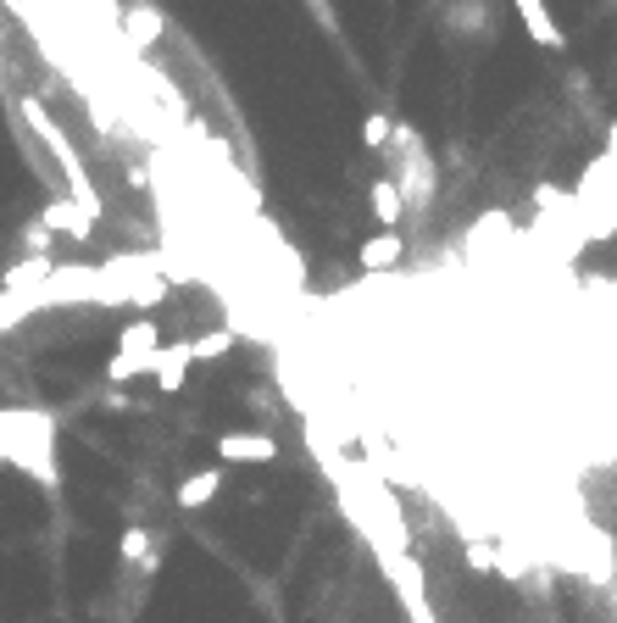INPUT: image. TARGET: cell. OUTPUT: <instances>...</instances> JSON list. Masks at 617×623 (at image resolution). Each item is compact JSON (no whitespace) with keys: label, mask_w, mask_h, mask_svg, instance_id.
<instances>
[{"label":"cell","mask_w":617,"mask_h":623,"mask_svg":"<svg viewBox=\"0 0 617 623\" xmlns=\"http://www.w3.org/2000/svg\"><path fill=\"white\" fill-rule=\"evenodd\" d=\"M23 123L34 128V139L45 151H51V162H56V173H67V196L89 212V217H101V196H95V184H89V173H84V162H78V151H73V139L62 134V123L45 112L34 95H23Z\"/></svg>","instance_id":"3957f363"},{"label":"cell","mask_w":617,"mask_h":623,"mask_svg":"<svg viewBox=\"0 0 617 623\" xmlns=\"http://www.w3.org/2000/svg\"><path fill=\"white\" fill-rule=\"evenodd\" d=\"M378 568H385V580H390V590H395V601H401V612H406L412 623H440V618H435V601H429V585H423V562H417L412 551L385 557Z\"/></svg>","instance_id":"5b68a950"},{"label":"cell","mask_w":617,"mask_h":623,"mask_svg":"<svg viewBox=\"0 0 617 623\" xmlns=\"http://www.w3.org/2000/svg\"><path fill=\"white\" fill-rule=\"evenodd\" d=\"M0 457H7L12 468H23L34 485H45V490L62 485L51 412H39V407H7V412H0Z\"/></svg>","instance_id":"7a4b0ae2"},{"label":"cell","mask_w":617,"mask_h":623,"mask_svg":"<svg viewBox=\"0 0 617 623\" xmlns=\"http://www.w3.org/2000/svg\"><path fill=\"white\" fill-rule=\"evenodd\" d=\"M512 12L524 17V28H529V39L540 45V51H562L567 45V34H562V23H556V12L545 7V0H512Z\"/></svg>","instance_id":"8992f818"},{"label":"cell","mask_w":617,"mask_h":623,"mask_svg":"<svg viewBox=\"0 0 617 623\" xmlns=\"http://www.w3.org/2000/svg\"><path fill=\"white\" fill-rule=\"evenodd\" d=\"M156 362H162V351H117V357H106V378L112 385H128L139 373H156Z\"/></svg>","instance_id":"9a60e30c"},{"label":"cell","mask_w":617,"mask_h":623,"mask_svg":"<svg viewBox=\"0 0 617 623\" xmlns=\"http://www.w3.org/2000/svg\"><path fill=\"white\" fill-rule=\"evenodd\" d=\"M606 151H617V117H612V128H606Z\"/></svg>","instance_id":"44dd1931"},{"label":"cell","mask_w":617,"mask_h":623,"mask_svg":"<svg viewBox=\"0 0 617 623\" xmlns=\"http://www.w3.org/2000/svg\"><path fill=\"white\" fill-rule=\"evenodd\" d=\"M117 351H162V334H156V317H134L117 328Z\"/></svg>","instance_id":"2e32d148"},{"label":"cell","mask_w":617,"mask_h":623,"mask_svg":"<svg viewBox=\"0 0 617 623\" xmlns=\"http://www.w3.org/2000/svg\"><path fill=\"white\" fill-rule=\"evenodd\" d=\"M217 457L223 462H273L278 446H273V435H256V428H228L217 440Z\"/></svg>","instance_id":"52a82bcc"},{"label":"cell","mask_w":617,"mask_h":623,"mask_svg":"<svg viewBox=\"0 0 617 623\" xmlns=\"http://www.w3.org/2000/svg\"><path fill=\"white\" fill-rule=\"evenodd\" d=\"M390 139H395V123H390L385 112H367V117H362V146H367V151H390Z\"/></svg>","instance_id":"d6986e66"},{"label":"cell","mask_w":617,"mask_h":623,"mask_svg":"<svg viewBox=\"0 0 617 623\" xmlns=\"http://www.w3.org/2000/svg\"><path fill=\"white\" fill-rule=\"evenodd\" d=\"M123 39L134 45V51L156 45V39H162V12H156V7H128V17H123Z\"/></svg>","instance_id":"5bb4252c"},{"label":"cell","mask_w":617,"mask_h":623,"mask_svg":"<svg viewBox=\"0 0 617 623\" xmlns=\"http://www.w3.org/2000/svg\"><path fill=\"white\" fill-rule=\"evenodd\" d=\"M467 562H473V568H501L495 546H484V540H473V546H467Z\"/></svg>","instance_id":"ffe728a7"},{"label":"cell","mask_w":617,"mask_h":623,"mask_svg":"<svg viewBox=\"0 0 617 623\" xmlns=\"http://www.w3.org/2000/svg\"><path fill=\"white\" fill-rule=\"evenodd\" d=\"M390 157H395V167H401L395 178H401V189H406V201H412V207H429V201H435V157H429V146H423V134L406 128V123H395Z\"/></svg>","instance_id":"277c9868"},{"label":"cell","mask_w":617,"mask_h":623,"mask_svg":"<svg viewBox=\"0 0 617 623\" xmlns=\"http://www.w3.org/2000/svg\"><path fill=\"white\" fill-rule=\"evenodd\" d=\"M217 490H223V473H217V468H201V473H189L184 485L173 490V501H178L184 512H201V507H206Z\"/></svg>","instance_id":"7c38bea8"},{"label":"cell","mask_w":617,"mask_h":623,"mask_svg":"<svg viewBox=\"0 0 617 623\" xmlns=\"http://www.w3.org/2000/svg\"><path fill=\"white\" fill-rule=\"evenodd\" d=\"M51 273H56V262L45 257V251H34V257H23L12 273H7V290H45V284H51Z\"/></svg>","instance_id":"4fadbf2b"},{"label":"cell","mask_w":617,"mask_h":623,"mask_svg":"<svg viewBox=\"0 0 617 623\" xmlns=\"http://www.w3.org/2000/svg\"><path fill=\"white\" fill-rule=\"evenodd\" d=\"M189 362H196V346H162V362H156V390L178 396L184 390V378H189Z\"/></svg>","instance_id":"8fae6325"},{"label":"cell","mask_w":617,"mask_h":623,"mask_svg":"<svg viewBox=\"0 0 617 623\" xmlns=\"http://www.w3.org/2000/svg\"><path fill=\"white\" fill-rule=\"evenodd\" d=\"M401 257H406V239H401L395 228H385V234H373L367 246L356 251V262H362L367 273H390V267H395Z\"/></svg>","instance_id":"30bf717a"},{"label":"cell","mask_w":617,"mask_h":623,"mask_svg":"<svg viewBox=\"0 0 617 623\" xmlns=\"http://www.w3.org/2000/svg\"><path fill=\"white\" fill-rule=\"evenodd\" d=\"M39 223H45V228H56V234H73V239H89V234H95V217H89L73 196L51 201V207L39 212Z\"/></svg>","instance_id":"9c48e42d"},{"label":"cell","mask_w":617,"mask_h":623,"mask_svg":"<svg viewBox=\"0 0 617 623\" xmlns=\"http://www.w3.org/2000/svg\"><path fill=\"white\" fill-rule=\"evenodd\" d=\"M328 478H335V496H340V512L356 523V535L373 546V557H401L412 551V523H406V507L401 496L378 478V468L367 462H345V457H328V446H317Z\"/></svg>","instance_id":"6da1fadb"},{"label":"cell","mask_w":617,"mask_h":623,"mask_svg":"<svg viewBox=\"0 0 617 623\" xmlns=\"http://www.w3.org/2000/svg\"><path fill=\"white\" fill-rule=\"evenodd\" d=\"M196 362H217V357H228L234 351V328H212V334H196Z\"/></svg>","instance_id":"ac0fdd59"},{"label":"cell","mask_w":617,"mask_h":623,"mask_svg":"<svg viewBox=\"0 0 617 623\" xmlns=\"http://www.w3.org/2000/svg\"><path fill=\"white\" fill-rule=\"evenodd\" d=\"M367 201H373V217H378V228H395V223L406 217V207H412L395 173H390V178H373V196H367Z\"/></svg>","instance_id":"ba28073f"},{"label":"cell","mask_w":617,"mask_h":623,"mask_svg":"<svg viewBox=\"0 0 617 623\" xmlns=\"http://www.w3.org/2000/svg\"><path fill=\"white\" fill-rule=\"evenodd\" d=\"M123 562H146L156 573L162 551H151V529H123Z\"/></svg>","instance_id":"e0dca14e"}]
</instances>
